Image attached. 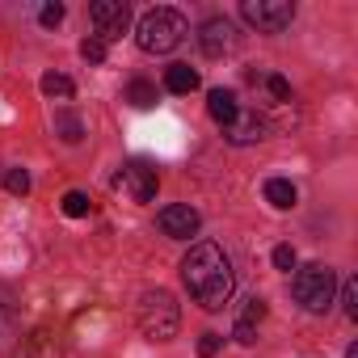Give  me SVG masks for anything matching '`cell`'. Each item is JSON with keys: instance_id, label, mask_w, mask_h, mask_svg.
<instances>
[{"instance_id": "16", "label": "cell", "mask_w": 358, "mask_h": 358, "mask_svg": "<svg viewBox=\"0 0 358 358\" xmlns=\"http://www.w3.org/2000/svg\"><path fill=\"white\" fill-rule=\"evenodd\" d=\"M55 131H59L64 143H80V139H85V127H80L76 114H55Z\"/></svg>"}, {"instance_id": "11", "label": "cell", "mask_w": 358, "mask_h": 358, "mask_svg": "<svg viewBox=\"0 0 358 358\" xmlns=\"http://www.w3.org/2000/svg\"><path fill=\"white\" fill-rule=\"evenodd\" d=\"M236 110H241V106H236V93H232V89H211V93H207V114H211L220 127H224Z\"/></svg>"}, {"instance_id": "5", "label": "cell", "mask_w": 358, "mask_h": 358, "mask_svg": "<svg viewBox=\"0 0 358 358\" xmlns=\"http://www.w3.org/2000/svg\"><path fill=\"white\" fill-rule=\"evenodd\" d=\"M241 17L249 26L266 30V34H278V30H287L295 22V5H291V0H245Z\"/></svg>"}, {"instance_id": "2", "label": "cell", "mask_w": 358, "mask_h": 358, "mask_svg": "<svg viewBox=\"0 0 358 358\" xmlns=\"http://www.w3.org/2000/svg\"><path fill=\"white\" fill-rule=\"evenodd\" d=\"M190 34V26H186V17L177 13V9H148L143 17H139V26H135V43H139V51H148V55H169L173 47H182V38Z\"/></svg>"}, {"instance_id": "23", "label": "cell", "mask_w": 358, "mask_h": 358, "mask_svg": "<svg viewBox=\"0 0 358 358\" xmlns=\"http://www.w3.org/2000/svg\"><path fill=\"white\" fill-rule=\"evenodd\" d=\"M220 345H224V337H220V333H203V337H199V354H203V358H215V354H220Z\"/></svg>"}, {"instance_id": "25", "label": "cell", "mask_w": 358, "mask_h": 358, "mask_svg": "<svg viewBox=\"0 0 358 358\" xmlns=\"http://www.w3.org/2000/svg\"><path fill=\"white\" fill-rule=\"evenodd\" d=\"M38 22L51 30V26H59L64 22V5H43V13H38Z\"/></svg>"}, {"instance_id": "27", "label": "cell", "mask_w": 358, "mask_h": 358, "mask_svg": "<svg viewBox=\"0 0 358 358\" xmlns=\"http://www.w3.org/2000/svg\"><path fill=\"white\" fill-rule=\"evenodd\" d=\"M9 329V316H5V308H0V333H5Z\"/></svg>"}, {"instance_id": "1", "label": "cell", "mask_w": 358, "mask_h": 358, "mask_svg": "<svg viewBox=\"0 0 358 358\" xmlns=\"http://www.w3.org/2000/svg\"><path fill=\"white\" fill-rule=\"evenodd\" d=\"M182 282H186L194 303H203L207 312H220L232 299L236 274H232V262H228V253L220 245L199 241V245H190V253L182 262Z\"/></svg>"}, {"instance_id": "21", "label": "cell", "mask_w": 358, "mask_h": 358, "mask_svg": "<svg viewBox=\"0 0 358 358\" xmlns=\"http://www.w3.org/2000/svg\"><path fill=\"white\" fill-rule=\"evenodd\" d=\"M262 316H266V299H257V295H253V299H245V312H241V320H245V324H257Z\"/></svg>"}, {"instance_id": "9", "label": "cell", "mask_w": 358, "mask_h": 358, "mask_svg": "<svg viewBox=\"0 0 358 358\" xmlns=\"http://www.w3.org/2000/svg\"><path fill=\"white\" fill-rule=\"evenodd\" d=\"M199 47H203V55H211V59H220L224 51H232V47H236L232 22H228V17H211V22L199 30Z\"/></svg>"}, {"instance_id": "12", "label": "cell", "mask_w": 358, "mask_h": 358, "mask_svg": "<svg viewBox=\"0 0 358 358\" xmlns=\"http://www.w3.org/2000/svg\"><path fill=\"white\" fill-rule=\"evenodd\" d=\"M164 89H169V93H194V89H199V72H194L190 64H173V68L164 72Z\"/></svg>"}, {"instance_id": "8", "label": "cell", "mask_w": 358, "mask_h": 358, "mask_svg": "<svg viewBox=\"0 0 358 358\" xmlns=\"http://www.w3.org/2000/svg\"><path fill=\"white\" fill-rule=\"evenodd\" d=\"M118 186H122L135 203H152V199H156V169L143 164V160H131V164L118 173Z\"/></svg>"}, {"instance_id": "6", "label": "cell", "mask_w": 358, "mask_h": 358, "mask_svg": "<svg viewBox=\"0 0 358 358\" xmlns=\"http://www.w3.org/2000/svg\"><path fill=\"white\" fill-rule=\"evenodd\" d=\"M89 22L97 26L101 43L122 38L127 26H131V5H127V0H93V5H89Z\"/></svg>"}, {"instance_id": "20", "label": "cell", "mask_w": 358, "mask_h": 358, "mask_svg": "<svg viewBox=\"0 0 358 358\" xmlns=\"http://www.w3.org/2000/svg\"><path fill=\"white\" fill-rule=\"evenodd\" d=\"M341 308H345V316H358V287H354V278L341 282Z\"/></svg>"}, {"instance_id": "4", "label": "cell", "mask_w": 358, "mask_h": 358, "mask_svg": "<svg viewBox=\"0 0 358 358\" xmlns=\"http://www.w3.org/2000/svg\"><path fill=\"white\" fill-rule=\"evenodd\" d=\"M333 287H337V278H333L329 266H303V270H295V282H291L295 299H299L308 312H329Z\"/></svg>"}, {"instance_id": "13", "label": "cell", "mask_w": 358, "mask_h": 358, "mask_svg": "<svg viewBox=\"0 0 358 358\" xmlns=\"http://www.w3.org/2000/svg\"><path fill=\"white\" fill-rule=\"evenodd\" d=\"M266 203L278 207V211H291L295 207V186L287 182V177H270L266 182Z\"/></svg>"}, {"instance_id": "10", "label": "cell", "mask_w": 358, "mask_h": 358, "mask_svg": "<svg viewBox=\"0 0 358 358\" xmlns=\"http://www.w3.org/2000/svg\"><path fill=\"white\" fill-rule=\"evenodd\" d=\"M262 135H266V122L257 118V110H236V114L224 122V139H228V143H236V148L257 143Z\"/></svg>"}, {"instance_id": "24", "label": "cell", "mask_w": 358, "mask_h": 358, "mask_svg": "<svg viewBox=\"0 0 358 358\" xmlns=\"http://www.w3.org/2000/svg\"><path fill=\"white\" fill-rule=\"evenodd\" d=\"M274 266L291 274V270H295V249H291V245H278V249H274Z\"/></svg>"}, {"instance_id": "15", "label": "cell", "mask_w": 358, "mask_h": 358, "mask_svg": "<svg viewBox=\"0 0 358 358\" xmlns=\"http://www.w3.org/2000/svg\"><path fill=\"white\" fill-rule=\"evenodd\" d=\"M127 101H131L135 110H152V106H156V85H148V80H131V85H127Z\"/></svg>"}, {"instance_id": "17", "label": "cell", "mask_w": 358, "mask_h": 358, "mask_svg": "<svg viewBox=\"0 0 358 358\" xmlns=\"http://www.w3.org/2000/svg\"><path fill=\"white\" fill-rule=\"evenodd\" d=\"M64 215L85 220V215H89V199H85L80 190H68V194H64Z\"/></svg>"}, {"instance_id": "26", "label": "cell", "mask_w": 358, "mask_h": 358, "mask_svg": "<svg viewBox=\"0 0 358 358\" xmlns=\"http://www.w3.org/2000/svg\"><path fill=\"white\" fill-rule=\"evenodd\" d=\"M236 341H241V345H253V341H257V329L245 324V320H236Z\"/></svg>"}, {"instance_id": "18", "label": "cell", "mask_w": 358, "mask_h": 358, "mask_svg": "<svg viewBox=\"0 0 358 358\" xmlns=\"http://www.w3.org/2000/svg\"><path fill=\"white\" fill-rule=\"evenodd\" d=\"M5 190H9V194H30V173H26V169H9Z\"/></svg>"}, {"instance_id": "28", "label": "cell", "mask_w": 358, "mask_h": 358, "mask_svg": "<svg viewBox=\"0 0 358 358\" xmlns=\"http://www.w3.org/2000/svg\"><path fill=\"white\" fill-rule=\"evenodd\" d=\"M345 358H358V345H350V350H345Z\"/></svg>"}, {"instance_id": "19", "label": "cell", "mask_w": 358, "mask_h": 358, "mask_svg": "<svg viewBox=\"0 0 358 358\" xmlns=\"http://www.w3.org/2000/svg\"><path fill=\"white\" fill-rule=\"evenodd\" d=\"M80 55H85L89 64H101V59H106V43L93 34V38H85V43H80Z\"/></svg>"}, {"instance_id": "3", "label": "cell", "mask_w": 358, "mask_h": 358, "mask_svg": "<svg viewBox=\"0 0 358 358\" xmlns=\"http://www.w3.org/2000/svg\"><path fill=\"white\" fill-rule=\"evenodd\" d=\"M135 316H139L143 337H152V341H169L182 329V312H177V299L169 291H143Z\"/></svg>"}, {"instance_id": "22", "label": "cell", "mask_w": 358, "mask_h": 358, "mask_svg": "<svg viewBox=\"0 0 358 358\" xmlns=\"http://www.w3.org/2000/svg\"><path fill=\"white\" fill-rule=\"evenodd\" d=\"M266 89H270L274 101H291V85H287L282 76H266Z\"/></svg>"}, {"instance_id": "7", "label": "cell", "mask_w": 358, "mask_h": 358, "mask_svg": "<svg viewBox=\"0 0 358 358\" xmlns=\"http://www.w3.org/2000/svg\"><path fill=\"white\" fill-rule=\"evenodd\" d=\"M156 224H160V232H164L169 241H190V236L203 228L199 211H194V207H186V203H173V207H164V211L156 215Z\"/></svg>"}, {"instance_id": "14", "label": "cell", "mask_w": 358, "mask_h": 358, "mask_svg": "<svg viewBox=\"0 0 358 358\" xmlns=\"http://www.w3.org/2000/svg\"><path fill=\"white\" fill-rule=\"evenodd\" d=\"M43 93H47L51 101H68V97L76 93V85H72L64 72H47V76H43Z\"/></svg>"}]
</instances>
